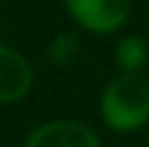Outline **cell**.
Returning a JSON list of instances; mask_svg holds the SVG:
<instances>
[{
  "instance_id": "1",
  "label": "cell",
  "mask_w": 149,
  "mask_h": 147,
  "mask_svg": "<svg viewBox=\"0 0 149 147\" xmlns=\"http://www.w3.org/2000/svg\"><path fill=\"white\" fill-rule=\"evenodd\" d=\"M97 113L110 134L128 137L149 126V74H115L105 82Z\"/></svg>"
},
{
  "instance_id": "2",
  "label": "cell",
  "mask_w": 149,
  "mask_h": 147,
  "mask_svg": "<svg viewBox=\"0 0 149 147\" xmlns=\"http://www.w3.org/2000/svg\"><path fill=\"white\" fill-rule=\"evenodd\" d=\"M63 11L79 32L110 37L126 29L131 18V0H63Z\"/></svg>"
},
{
  "instance_id": "3",
  "label": "cell",
  "mask_w": 149,
  "mask_h": 147,
  "mask_svg": "<svg viewBox=\"0 0 149 147\" xmlns=\"http://www.w3.org/2000/svg\"><path fill=\"white\" fill-rule=\"evenodd\" d=\"M21 147H105L100 132L81 118H47L29 129Z\"/></svg>"
},
{
  "instance_id": "4",
  "label": "cell",
  "mask_w": 149,
  "mask_h": 147,
  "mask_svg": "<svg viewBox=\"0 0 149 147\" xmlns=\"http://www.w3.org/2000/svg\"><path fill=\"white\" fill-rule=\"evenodd\" d=\"M37 84L34 63L18 47L0 42V105L10 108L24 103Z\"/></svg>"
},
{
  "instance_id": "5",
  "label": "cell",
  "mask_w": 149,
  "mask_h": 147,
  "mask_svg": "<svg viewBox=\"0 0 149 147\" xmlns=\"http://www.w3.org/2000/svg\"><path fill=\"white\" fill-rule=\"evenodd\" d=\"M115 74H147L149 68V39L144 34L126 32L113 45Z\"/></svg>"
},
{
  "instance_id": "6",
  "label": "cell",
  "mask_w": 149,
  "mask_h": 147,
  "mask_svg": "<svg viewBox=\"0 0 149 147\" xmlns=\"http://www.w3.org/2000/svg\"><path fill=\"white\" fill-rule=\"evenodd\" d=\"M81 50H84V45H81V34L79 32H58L47 42L45 55H47L52 68H71L81 58Z\"/></svg>"
}]
</instances>
